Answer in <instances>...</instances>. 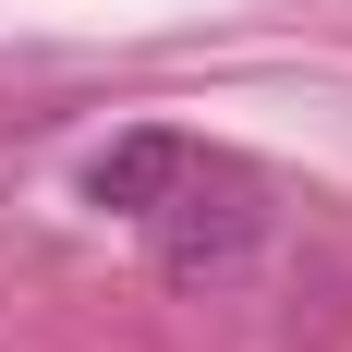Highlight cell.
<instances>
[{"mask_svg":"<svg viewBox=\"0 0 352 352\" xmlns=\"http://www.w3.org/2000/svg\"><path fill=\"white\" fill-rule=\"evenodd\" d=\"M146 231H158V267H170V280H219V267H243V255H255L267 207H255L243 170H207V158H195V182H182Z\"/></svg>","mask_w":352,"mask_h":352,"instance_id":"1","label":"cell"},{"mask_svg":"<svg viewBox=\"0 0 352 352\" xmlns=\"http://www.w3.org/2000/svg\"><path fill=\"white\" fill-rule=\"evenodd\" d=\"M195 158H207L195 134H170V122H134V134H109L98 158H85V207H109V219H158L182 182H195Z\"/></svg>","mask_w":352,"mask_h":352,"instance_id":"2","label":"cell"}]
</instances>
